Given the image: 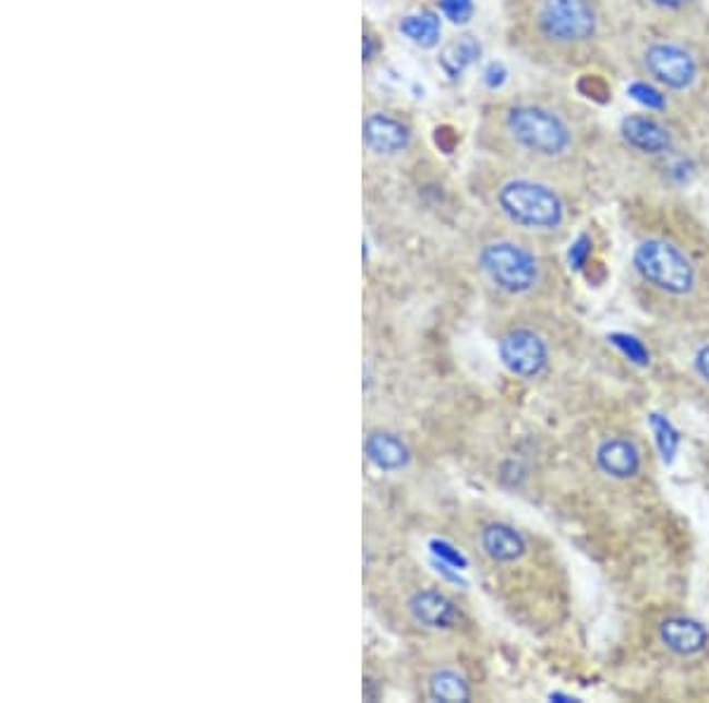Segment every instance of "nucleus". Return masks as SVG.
<instances>
[{
    "label": "nucleus",
    "mask_w": 709,
    "mask_h": 703,
    "mask_svg": "<svg viewBox=\"0 0 709 703\" xmlns=\"http://www.w3.org/2000/svg\"><path fill=\"white\" fill-rule=\"evenodd\" d=\"M502 214L528 230H556L565 221V204L556 190L534 180H508L496 192Z\"/></svg>",
    "instance_id": "f257e3e1"
},
{
    "label": "nucleus",
    "mask_w": 709,
    "mask_h": 703,
    "mask_svg": "<svg viewBox=\"0 0 709 703\" xmlns=\"http://www.w3.org/2000/svg\"><path fill=\"white\" fill-rule=\"evenodd\" d=\"M634 269L638 277L670 297H688L698 283L690 259L674 242L656 237L634 251Z\"/></svg>",
    "instance_id": "f03ea898"
},
{
    "label": "nucleus",
    "mask_w": 709,
    "mask_h": 703,
    "mask_svg": "<svg viewBox=\"0 0 709 703\" xmlns=\"http://www.w3.org/2000/svg\"><path fill=\"white\" fill-rule=\"evenodd\" d=\"M480 271L488 275L490 283L506 294H528L539 283V263L530 249L518 242L500 240L480 249Z\"/></svg>",
    "instance_id": "7ed1b4c3"
},
{
    "label": "nucleus",
    "mask_w": 709,
    "mask_h": 703,
    "mask_svg": "<svg viewBox=\"0 0 709 703\" xmlns=\"http://www.w3.org/2000/svg\"><path fill=\"white\" fill-rule=\"evenodd\" d=\"M506 126L518 143L542 157H561L573 143L570 129L553 111L537 105H516L508 109Z\"/></svg>",
    "instance_id": "20e7f679"
},
{
    "label": "nucleus",
    "mask_w": 709,
    "mask_h": 703,
    "mask_svg": "<svg viewBox=\"0 0 709 703\" xmlns=\"http://www.w3.org/2000/svg\"><path fill=\"white\" fill-rule=\"evenodd\" d=\"M539 26L558 44H581L596 32V12L589 0H544Z\"/></svg>",
    "instance_id": "39448f33"
},
{
    "label": "nucleus",
    "mask_w": 709,
    "mask_h": 703,
    "mask_svg": "<svg viewBox=\"0 0 709 703\" xmlns=\"http://www.w3.org/2000/svg\"><path fill=\"white\" fill-rule=\"evenodd\" d=\"M500 360L504 368L520 379H534L549 368V346L546 342L532 330H510L502 336Z\"/></svg>",
    "instance_id": "423d86ee"
},
{
    "label": "nucleus",
    "mask_w": 709,
    "mask_h": 703,
    "mask_svg": "<svg viewBox=\"0 0 709 703\" xmlns=\"http://www.w3.org/2000/svg\"><path fill=\"white\" fill-rule=\"evenodd\" d=\"M646 67L660 83L674 91L688 88L695 76H698V64H695L693 55L672 44L650 46L646 50Z\"/></svg>",
    "instance_id": "0eeeda50"
},
{
    "label": "nucleus",
    "mask_w": 709,
    "mask_h": 703,
    "mask_svg": "<svg viewBox=\"0 0 709 703\" xmlns=\"http://www.w3.org/2000/svg\"><path fill=\"white\" fill-rule=\"evenodd\" d=\"M593 460L596 467L615 481L636 479L644 467L641 450H638L632 439H624V436H610V439L601 441L599 448H596Z\"/></svg>",
    "instance_id": "6e6552de"
},
{
    "label": "nucleus",
    "mask_w": 709,
    "mask_h": 703,
    "mask_svg": "<svg viewBox=\"0 0 709 703\" xmlns=\"http://www.w3.org/2000/svg\"><path fill=\"white\" fill-rule=\"evenodd\" d=\"M407 611L414 618V623L429 630H452L461 621L457 604L440 589H419L409 597Z\"/></svg>",
    "instance_id": "1a4fd4ad"
},
{
    "label": "nucleus",
    "mask_w": 709,
    "mask_h": 703,
    "mask_svg": "<svg viewBox=\"0 0 709 703\" xmlns=\"http://www.w3.org/2000/svg\"><path fill=\"white\" fill-rule=\"evenodd\" d=\"M362 135L364 145L381 157H393V154H400L409 147V126L400 119H395L386 111H374L369 115L362 123Z\"/></svg>",
    "instance_id": "9d476101"
},
{
    "label": "nucleus",
    "mask_w": 709,
    "mask_h": 703,
    "mask_svg": "<svg viewBox=\"0 0 709 703\" xmlns=\"http://www.w3.org/2000/svg\"><path fill=\"white\" fill-rule=\"evenodd\" d=\"M660 642L676 656H698L707 650L709 632L690 616H670L660 623Z\"/></svg>",
    "instance_id": "9b49d317"
},
{
    "label": "nucleus",
    "mask_w": 709,
    "mask_h": 703,
    "mask_svg": "<svg viewBox=\"0 0 709 703\" xmlns=\"http://www.w3.org/2000/svg\"><path fill=\"white\" fill-rule=\"evenodd\" d=\"M480 547L496 564H516L528 552V540L510 524L492 522L480 531Z\"/></svg>",
    "instance_id": "f8f14e48"
},
{
    "label": "nucleus",
    "mask_w": 709,
    "mask_h": 703,
    "mask_svg": "<svg viewBox=\"0 0 709 703\" xmlns=\"http://www.w3.org/2000/svg\"><path fill=\"white\" fill-rule=\"evenodd\" d=\"M364 457L374 464L378 472H402L411 462V450L393 431H372L364 439Z\"/></svg>",
    "instance_id": "ddd939ff"
},
{
    "label": "nucleus",
    "mask_w": 709,
    "mask_h": 703,
    "mask_svg": "<svg viewBox=\"0 0 709 703\" xmlns=\"http://www.w3.org/2000/svg\"><path fill=\"white\" fill-rule=\"evenodd\" d=\"M624 143L644 154H664L672 150V135L662 123L650 117H627L622 121Z\"/></svg>",
    "instance_id": "4468645a"
},
{
    "label": "nucleus",
    "mask_w": 709,
    "mask_h": 703,
    "mask_svg": "<svg viewBox=\"0 0 709 703\" xmlns=\"http://www.w3.org/2000/svg\"><path fill=\"white\" fill-rule=\"evenodd\" d=\"M429 699L431 701H443V703H466L471 701L473 689L459 670L452 668H440L431 672L429 678Z\"/></svg>",
    "instance_id": "2eb2a0df"
},
{
    "label": "nucleus",
    "mask_w": 709,
    "mask_h": 703,
    "mask_svg": "<svg viewBox=\"0 0 709 703\" xmlns=\"http://www.w3.org/2000/svg\"><path fill=\"white\" fill-rule=\"evenodd\" d=\"M478 58H480L478 40L473 36H461L443 48L437 62L449 79H459Z\"/></svg>",
    "instance_id": "dca6fc26"
},
{
    "label": "nucleus",
    "mask_w": 709,
    "mask_h": 703,
    "mask_svg": "<svg viewBox=\"0 0 709 703\" xmlns=\"http://www.w3.org/2000/svg\"><path fill=\"white\" fill-rule=\"evenodd\" d=\"M440 32H443V26H440V17L435 15V12H429V10L417 12V15H407L400 20V34L419 48L437 46Z\"/></svg>",
    "instance_id": "f3484780"
},
{
    "label": "nucleus",
    "mask_w": 709,
    "mask_h": 703,
    "mask_svg": "<svg viewBox=\"0 0 709 703\" xmlns=\"http://www.w3.org/2000/svg\"><path fill=\"white\" fill-rule=\"evenodd\" d=\"M648 427H650L652 436H656V445L660 450L662 462L670 464L676 457L678 445H681V433H678V429L664 415H660V413H650L648 415Z\"/></svg>",
    "instance_id": "a211bd4d"
},
{
    "label": "nucleus",
    "mask_w": 709,
    "mask_h": 703,
    "mask_svg": "<svg viewBox=\"0 0 709 703\" xmlns=\"http://www.w3.org/2000/svg\"><path fill=\"white\" fill-rule=\"evenodd\" d=\"M608 342L613 344L629 362H634L636 368H648L650 365V350L641 339H638L636 334L613 332V334H608Z\"/></svg>",
    "instance_id": "6ab92c4d"
},
{
    "label": "nucleus",
    "mask_w": 709,
    "mask_h": 703,
    "mask_svg": "<svg viewBox=\"0 0 709 703\" xmlns=\"http://www.w3.org/2000/svg\"><path fill=\"white\" fill-rule=\"evenodd\" d=\"M431 555H433V559L443 561V564H449V567L459 569V571L468 569V559L457 550V547L449 545L447 540H433L431 543Z\"/></svg>",
    "instance_id": "aec40b11"
},
{
    "label": "nucleus",
    "mask_w": 709,
    "mask_h": 703,
    "mask_svg": "<svg viewBox=\"0 0 709 703\" xmlns=\"http://www.w3.org/2000/svg\"><path fill=\"white\" fill-rule=\"evenodd\" d=\"M443 15L454 24H466L473 17V0H437Z\"/></svg>",
    "instance_id": "412c9836"
},
{
    "label": "nucleus",
    "mask_w": 709,
    "mask_h": 703,
    "mask_svg": "<svg viewBox=\"0 0 709 703\" xmlns=\"http://www.w3.org/2000/svg\"><path fill=\"white\" fill-rule=\"evenodd\" d=\"M591 249H593L591 237L579 235L577 240L570 245V249H567V263H570V269H575V271L585 269L591 259Z\"/></svg>",
    "instance_id": "4be33fe9"
},
{
    "label": "nucleus",
    "mask_w": 709,
    "mask_h": 703,
    "mask_svg": "<svg viewBox=\"0 0 709 703\" xmlns=\"http://www.w3.org/2000/svg\"><path fill=\"white\" fill-rule=\"evenodd\" d=\"M627 93L634 97L636 103H641L648 109H662L666 105L664 95L652 86H648V83H632Z\"/></svg>",
    "instance_id": "5701e85b"
},
{
    "label": "nucleus",
    "mask_w": 709,
    "mask_h": 703,
    "mask_svg": "<svg viewBox=\"0 0 709 703\" xmlns=\"http://www.w3.org/2000/svg\"><path fill=\"white\" fill-rule=\"evenodd\" d=\"M693 365H695V372H698V377L709 386V344H705V346L698 348V354H695Z\"/></svg>",
    "instance_id": "b1692460"
},
{
    "label": "nucleus",
    "mask_w": 709,
    "mask_h": 703,
    "mask_svg": "<svg viewBox=\"0 0 709 703\" xmlns=\"http://www.w3.org/2000/svg\"><path fill=\"white\" fill-rule=\"evenodd\" d=\"M506 67L500 64V62H492L488 69H485V83L490 88H502L504 86V81H506Z\"/></svg>",
    "instance_id": "393cba45"
},
{
    "label": "nucleus",
    "mask_w": 709,
    "mask_h": 703,
    "mask_svg": "<svg viewBox=\"0 0 709 703\" xmlns=\"http://www.w3.org/2000/svg\"><path fill=\"white\" fill-rule=\"evenodd\" d=\"M362 55H364V60H372V55H374V38L364 34L362 38Z\"/></svg>",
    "instance_id": "a878e982"
},
{
    "label": "nucleus",
    "mask_w": 709,
    "mask_h": 703,
    "mask_svg": "<svg viewBox=\"0 0 709 703\" xmlns=\"http://www.w3.org/2000/svg\"><path fill=\"white\" fill-rule=\"evenodd\" d=\"M652 3L660 8H681V5H686L688 0H652Z\"/></svg>",
    "instance_id": "bb28decb"
}]
</instances>
